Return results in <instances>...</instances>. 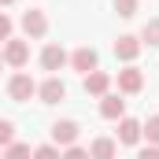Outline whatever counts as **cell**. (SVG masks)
Here are the masks:
<instances>
[{
  "mask_svg": "<svg viewBox=\"0 0 159 159\" xmlns=\"http://www.w3.org/2000/svg\"><path fill=\"white\" fill-rule=\"evenodd\" d=\"M34 159H63V156H59V152H56L52 144H41L37 152H34Z\"/></svg>",
  "mask_w": 159,
  "mask_h": 159,
  "instance_id": "cell-18",
  "label": "cell"
},
{
  "mask_svg": "<svg viewBox=\"0 0 159 159\" xmlns=\"http://www.w3.org/2000/svg\"><path fill=\"white\" fill-rule=\"evenodd\" d=\"M7 159H30V148L26 144H7Z\"/></svg>",
  "mask_w": 159,
  "mask_h": 159,
  "instance_id": "cell-16",
  "label": "cell"
},
{
  "mask_svg": "<svg viewBox=\"0 0 159 159\" xmlns=\"http://www.w3.org/2000/svg\"><path fill=\"white\" fill-rule=\"evenodd\" d=\"M141 85H144V74H141L137 67L119 70V89H122V93H141Z\"/></svg>",
  "mask_w": 159,
  "mask_h": 159,
  "instance_id": "cell-3",
  "label": "cell"
},
{
  "mask_svg": "<svg viewBox=\"0 0 159 159\" xmlns=\"http://www.w3.org/2000/svg\"><path fill=\"white\" fill-rule=\"evenodd\" d=\"M115 11H119V15H126V19H129V15L137 11V0H115Z\"/></svg>",
  "mask_w": 159,
  "mask_h": 159,
  "instance_id": "cell-15",
  "label": "cell"
},
{
  "mask_svg": "<svg viewBox=\"0 0 159 159\" xmlns=\"http://www.w3.org/2000/svg\"><path fill=\"white\" fill-rule=\"evenodd\" d=\"M44 26H48V22H44L41 11H26V15H22V30H26V37H41Z\"/></svg>",
  "mask_w": 159,
  "mask_h": 159,
  "instance_id": "cell-7",
  "label": "cell"
},
{
  "mask_svg": "<svg viewBox=\"0 0 159 159\" xmlns=\"http://www.w3.org/2000/svg\"><path fill=\"white\" fill-rule=\"evenodd\" d=\"M52 141H56V144H74V141H78V122H56V126H52Z\"/></svg>",
  "mask_w": 159,
  "mask_h": 159,
  "instance_id": "cell-4",
  "label": "cell"
},
{
  "mask_svg": "<svg viewBox=\"0 0 159 159\" xmlns=\"http://www.w3.org/2000/svg\"><path fill=\"white\" fill-rule=\"evenodd\" d=\"M107 74L104 70H93V74H85V93H93V96H104L107 93Z\"/></svg>",
  "mask_w": 159,
  "mask_h": 159,
  "instance_id": "cell-9",
  "label": "cell"
},
{
  "mask_svg": "<svg viewBox=\"0 0 159 159\" xmlns=\"http://www.w3.org/2000/svg\"><path fill=\"white\" fill-rule=\"evenodd\" d=\"M41 63H44V70H59V67L67 63V52H63L59 44H44V52H41Z\"/></svg>",
  "mask_w": 159,
  "mask_h": 159,
  "instance_id": "cell-5",
  "label": "cell"
},
{
  "mask_svg": "<svg viewBox=\"0 0 159 159\" xmlns=\"http://www.w3.org/2000/svg\"><path fill=\"white\" fill-rule=\"evenodd\" d=\"M63 96H67V85H63L59 78H48L44 85H41V100H44V104H59Z\"/></svg>",
  "mask_w": 159,
  "mask_h": 159,
  "instance_id": "cell-6",
  "label": "cell"
},
{
  "mask_svg": "<svg viewBox=\"0 0 159 159\" xmlns=\"http://www.w3.org/2000/svg\"><path fill=\"white\" fill-rule=\"evenodd\" d=\"M70 63H74V67H78L81 74H93V70H96V52H93V48H78V52H74V59H70Z\"/></svg>",
  "mask_w": 159,
  "mask_h": 159,
  "instance_id": "cell-8",
  "label": "cell"
},
{
  "mask_svg": "<svg viewBox=\"0 0 159 159\" xmlns=\"http://www.w3.org/2000/svg\"><path fill=\"white\" fill-rule=\"evenodd\" d=\"M144 133H148V141H152V144H159V115H156V119H148Z\"/></svg>",
  "mask_w": 159,
  "mask_h": 159,
  "instance_id": "cell-17",
  "label": "cell"
},
{
  "mask_svg": "<svg viewBox=\"0 0 159 159\" xmlns=\"http://www.w3.org/2000/svg\"><path fill=\"white\" fill-rule=\"evenodd\" d=\"M137 159H159V148H156V144H152V148H144V152H141V156H137Z\"/></svg>",
  "mask_w": 159,
  "mask_h": 159,
  "instance_id": "cell-22",
  "label": "cell"
},
{
  "mask_svg": "<svg viewBox=\"0 0 159 159\" xmlns=\"http://www.w3.org/2000/svg\"><path fill=\"white\" fill-rule=\"evenodd\" d=\"M89 152H93V159H115V141L111 137H96Z\"/></svg>",
  "mask_w": 159,
  "mask_h": 159,
  "instance_id": "cell-13",
  "label": "cell"
},
{
  "mask_svg": "<svg viewBox=\"0 0 159 159\" xmlns=\"http://www.w3.org/2000/svg\"><path fill=\"white\" fill-rule=\"evenodd\" d=\"M4 4H11V0H4Z\"/></svg>",
  "mask_w": 159,
  "mask_h": 159,
  "instance_id": "cell-23",
  "label": "cell"
},
{
  "mask_svg": "<svg viewBox=\"0 0 159 159\" xmlns=\"http://www.w3.org/2000/svg\"><path fill=\"white\" fill-rule=\"evenodd\" d=\"M137 52H141V41L137 37H119L115 41V56H119V59H133Z\"/></svg>",
  "mask_w": 159,
  "mask_h": 159,
  "instance_id": "cell-11",
  "label": "cell"
},
{
  "mask_svg": "<svg viewBox=\"0 0 159 159\" xmlns=\"http://www.w3.org/2000/svg\"><path fill=\"white\" fill-rule=\"evenodd\" d=\"M30 59V44L26 41H7V48H4V63L7 67H22Z\"/></svg>",
  "mask_w": 159,
  "mask_h": 159,
  "instance_id": "cell-2",
  "label": "cell"
},
{
  "mask_svg": "<svg viewBox=\"0 0 159 159\" xmlns=\"http://www.w3.org/2000/svg\"><path fill=\"white\" fill-rule=\"evenodd\" d=\"M144 41H148V44H159V19H152V22L144 26Z\"/></svg>",
  "mask_w": 159,
  "mask_h": 159,
  "instance_id": "cell-14",
  "label": "cell"
},
{
  "mask_svg": "<svg viewBox=\"0 0 159 159\" xmlns=\"http://www.w3.org/2000/svg\"><path fill=\"white\" fill-rule=\"evenodd\" d=\"M7 93H11V100H30V96L37 93V85H34V78H30V74H11Z\"/></svg>",
  "mask_w": 159,
  "mask_h": 159,
  "instance_id": "cell-1",
  "label": "cell"
},
{
  "mask_svg": "<svg viewBox=\"0 0 159 159\" xmlns=\"http://www.w3.org/2000/svg\"><path fill=\"white\" fill-rule=\"evenodd\" d=\"M11 137H15V126L11 122H0V144H11Z\"/></svg>",
  "mask_w": 159,
  "mask_h": 159,
  "instance_id": "cell-19",
  "label": "cell"
},
{
  "mask_svg": "<svg viewBox=\"0 0 159 159\" xmlns=\"http://www.w3.org/2000/svg\"><path fill=\"white\" fill-rule=\"evenodd\" d=\"M0 37L11 41V15H4V19H0Z\"/></svg>",
  "mask_w": 159,
  "mask_h": 159,
  "instance_id": "cell-21",
  "label": "cell"
},
{
  "mask_svg": "<svg viewBox=\"0 0 159 159\" xmlns=\"http://www.w3.org/2000/svg\"><path fill=\"white\" fill-rule=\"evenodd\" d=\"M141 133H144V129H141V122L122 119V126H119V141H122V144H137V141H141Z\"/></svg>",
  "mask_w": 159,
  "mask_h": 159,
  "instance_id": "cell-10",
  "label": "cell"
},
{
  "mask_svg": "<svg viewBox=\"0 0 159 159\" xmlns=\"http://www.w3.org/2000/svg\"><path fill=\"white\" fill-rule=\"evenodd\" d=\"M63 159H93V152H85V148H67Z\"/></svg>",
  "mask_w": 159,
  "mask_h": 159,
  "instance_id": "cell-20",
  "label": "cell"
},
{
  "mask_svg": "<svg viewBox=\"0 0 159 159\" xmlns=\"http://www.w3.org/2000/svg\"><path fill=\"white\" fill-rule=\"evenodd\" d=\"M122 111H126V100L104 96V104H100V115H104V119H122Z\"/></svg>",
  "mask_w": 159,
  "mask_h": 159,
  "instance_id": "cell-12",
  "label": "cell"
}]
</instances>
